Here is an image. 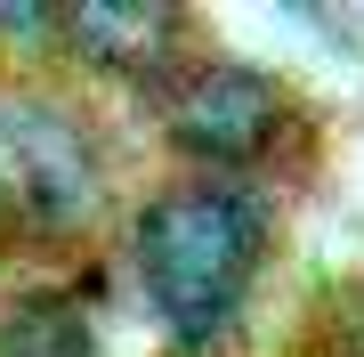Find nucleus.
<instances>
[{
	"label": "nucleus",
	"instance_id": "obj_1",
	"mask_svg": "<svg viewBox=\"0 0 364 357\" xmlns=\"http://www.w3.org/2000/svg\"><path fill=\"white\" fill-rule=\"evenodd\" d=\"M275 227H284L275 179L170 171L122 203V276L154 309L162 357H243Z\"/></svg>",
	"mask_w": 364,
	"mask_h": 357
},
{
	"label": "nucleus",
	"instance_id": "obj_2",
	"mask_svg": "<svg viewBox=\"0 0 364 357\" xmlns=\"http://www.w3.org/2000/svg\"><path fill=\"white\" fill-rule=\"evenodd\" d=\"M122 212V162L97 106L65 81L0 73V244L73 252Z\"/></svg>",
	"mask_w": 364,
	"mask_h": 357
},
{
	"label": "nucleus",
	"instance_id": "obj_3",
	"mask_svg": "<svg viewBox=\"0 0 364 357\" xmlns=\"http://www.w3.org/2000/svg\"><path fill=\"white\" fill-rule=\"evenodd\" d=\"M146 114H154L162 155L203 179H267L284 162V146L308 130L284 73L251 66L235 49H210V41L146 98Z\"/></svg>",
	"mask_w": 364,
	"mask_h": 357
},
{
	"label": "nucleus",
	"instance_id": "obj_4",
	"mask_svg": "<svg viewBox=\"0 0 364 357\" xmlns=\"http://www.w3.org/2000/svg\"><path fill=\"white\" fill-rule=\"evenodd\" d=\"M195 49H203V25L170 0H73V9H57V66L130 98H154Z\"/></svg>",
	"mask_w": 364,
	"mask_h": 357
},
{
	"label": "nucleus",
	"instance_id": "obj_5",
	"mask_svg": "<svg viewBox=\"0 0 364 357\" xmlns=\"http://www.w3.org/2000/svg\"><path fill=\"white\" fill-rule=\"evenodd\" d=\"M0 357H97V309L81 276H33L0 292Z\"/></svg>",
	"mask_w": 364,
	"mask_h": 357
},
{
	"label": "nucleus",
	"instance_id": "obj_6",
	"mask_svg": "<svg viewBox=\"0 0 364 357\" xmlns=\"http://www.w3.org/2000/svg\"><path fill=\"white\" fill-rule=\"evenodd\" d=\"M0 66H16V73H41V66H57V9L49 0H16V9H0Z\"/></svg>",
	"mask_w": 364,
	"mask_h": 357
}]
</instances>
